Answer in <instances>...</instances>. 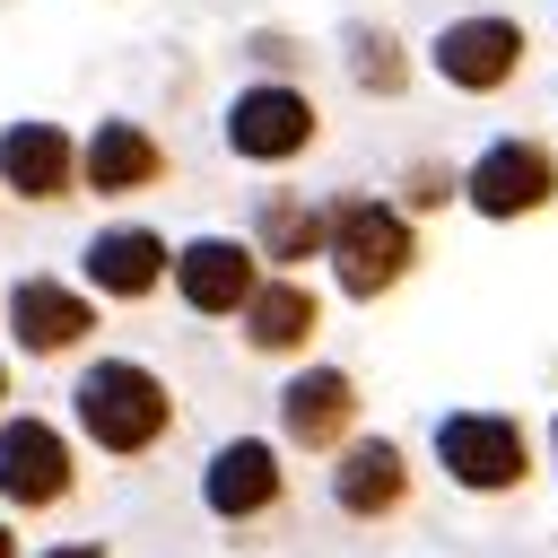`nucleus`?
<instances>
[{"label":"nucleus","instance_id":"nucleus-19","mask_svg":"<svg viewBox=\"0 0 558 558\" xmlns=\"http://www.w3.org/2000/svg\"><path fill=\"white\" fill-rule=\"evenodd\" d=\"M445 192H453V174H436V166H418V174H410V201H418V209H436Z\"/></svg>","mask_w":558,"mask_h":558},{"label":"nucleus","instance_id":"nucleus-2","mask_svg":"<svg viewBox=\"0 0 558 558\" xmlns=\"http://www.w3.org/2000/svg\"><path fill=\"white\" fill-rule=\"evenodd\" d=\"M323 253H331L349 296H375V288H392L410 270V218L384 209V201H340L323 218Z\"/></svg>","mask_w":558,"mask_h":558},{"label":"nucleus","instance_id":"nucleus-11","mask_svg":"<svg viewBox=\"0 0 558 558\" xmlns=\"http://www.w3.org/2000/svg\"><path fill=\"white\" fill-rule=\"evenodd\" d=\"M9 323H17V340H26L35 357H52V349H70V340H87V331H96L87 296H78V288H61V279H17Z\"/></svg>","mask_w":558,"mask_h":558},{"label":"nucleus","instance_id":"nucleus-8","mask_svg":"<svg viewBox=\"0 0 558 558\" xmlns=\"http://www.w3.org/2000/svg\"><path fill=\"white\" fill-rule=\"evenodd\" d=\"M174 288H183V305H192V314H235V305H244V288H253V253H244V244H227V235H201V244H183V253H174Z\"/></svg>","mask_w":558,"mask_h":558},{"label":"nucleus","instance_id":"nucleus-14","mask_svg":"<svg viewBox=\"0 0 558 558\" xmlns=\"http://www.w3.org/2000/svg\"><path fill=\"white\" fill-rule=\"evenodd\" d=\"M349 410H357V392H349L340 366H314V375H296V384L279 392V427H288L296 445H331V436L349 427Z\"/></svg>","mask_w":558,"mask_h":558},{"label":"nucleus","instance_id":"nucleus-22","mask_svg":"<svg viewBox=\"0 0 558 558\" xmlns=\"http://www.w3.org/2000/svg\"><path fill=\"white\" fill-rule=\"evenodd\" d=\"M0 392H9V375H0Z\"/></svg>","mask_w":558,"mask_h":558},{"label":"nucleus","instance_id":"nucleus-1","mask_svg":"<svg viewBox=\"0 0 558 558\" xmlns=\"http://www.w3.org/2000/svg\"><path fill=\"white\" fill-rule=\"evenodd\" d=\"M166 418H174V401H166V384H157L148 366L105 357V366L78 375V427H87L105 453H148V445L166 436Z\"/></svg>","mask_w":558,"mask_h":558},{"label":"nucleus","instance_id":"nucleus-3","mask_svg":"<svg viewBox=\"0 0 558 558\" xmlns=\"http://www.w3.org/2000/svg\"><path fill=\"white\" fill-rule=\"evenodd\" d=\"M453 192H471L480 218H532V209L558 192V157H549L541 140H497Z\"/></svg>","mask_w":558,"mask_h":558},{"label":"nucleus","instance_id":"nucleus-10","mask_svg":"<svg viewBox=\"0 0 558 558\" xmlns=\"http://www.w3.org/2000/svg\"><path fill=\"white\" fill-rule=\"evenodd\" d=\"M70 174H78V157H70V140H61L52 122H9V140H0V183H9V192L61 201Z\"/></svg>","mask_w":558,"mask_h":558},{"label":"nucleus","instance_id":"nucleus-20","mask_svg":"<svg viewBox=\"0 0 558 558\" xmlns=\"http://www.w3.org/2000/svg\"><path fill=\"white\" fill-rule=\"evenodd\" d=\"M52 558H105V549H96V541H78V549H52Z\"/></svg>","mask_w":558,"mask_h":558},{"label":"nucleus","instance_id":"nucleus-18","mask_svg":"<svg viewBox=\"0 0 558 558\" xmlns=\"http://www.w3.org/2000/svg\"><path fill=\"white\" fill-rule=\"evenodd\" d=\"M349 70H357V87H384V96L401 87V52H392L384 35H357V61H349Z\"/></svg>","mask_w":558,"mask_h":558},{"label":"nucleus","instance_id":"nucleus-4","mask_svg":"<svg viewBox=\"0 0 558 558\" xmlns=\"http://www.w3.org/2000/svg\"><path fill=\"white\" fill-rule=\"evenodd\" d=\"M436 453H445V471H453L462 488H480V497H497V488L523 480V427H514V418H488V410L436 418Z\"/></svg>","mask_w":558,"mask_h":558},{"label":"nucleus","instance_id":"nucleus-5","mask_svg":"<svg viewBox=\"0 0 558 558\" xmlns=\"http://www.w3.org/2000/svg\"><path fill=\"white\" fill-rule=\"evenodd\" d=\"M514 61H523V26H514V17H453V26L436 35V70H445V87L488 96V87L514 78Z\"/></svg>","mask_w":558,"mask_h":558},{"label":"nucleus","instance_id":"nucleus-12","mask_svg":"<svg viewBox=\"0 0 558 558\" xmlns=\"http://www.w3.org/2000/svg\"><path fill=\"white\" fill-rule=\"evenodd\" d=\"M78 174H87L96 192H140V183L166 174V148H157L140 122H96V140L78 148Z\"/></svg>","mask_w":558,"mask_h":558},{"label":"nucleus","instance_id":"nucleus-17","mask_svg":"<svg viewBox=\"0 0 558 558\" xmlns=\"http://www.w3.org/2000/svg\"><path fill=\"white\" fill-rule=\"evenodd\" d=\"M262 253H270V262L323 253V209H305V201H262Z\"/></svg>","mask_w":558,"mask_h":558},{"label":"nucleus","instance_id":"nucleus-13","mask_svg":"<svg viewBox=\"0 0 558 558\" xmlns=\"http://www.w3.org/2000/svg\"><path fill=\"white\" fill-rule=\"evenodd\" d=\"M401 488H410V471H401V445H384V436L349 445V453H340V471H331L340 514H392V506H401Z\"/></svg>","mask_w":558,"mask_h":558},{"label":"nucleus","instance_id":"nucleus-9","mask_svg":"<svg viewBox=\"0 0 558 558\" xmlns=\"http://www.w3.org/2000/svg\"><path fill=\"white\" fill-rule=\"evenodd\" d=\"M201 497H209V514H262L270 497H279V453L262 445V436H235V445H218L209 453V480H201Z\"/></svg>","mask_w":558,"mask_h":558},{"label":"nucleus","instance_id":"nucleus-7","mask_svg":"<svg viewBox=\"0 0 558 558\" xmlns=\"http://www.w3.org/2000/svg\"><path fill=\"white\" fill-rule=\"evenodd\" d=\"M0 497L9 506H52L70 497V445L44 418H9L0 427Z\"/></svg>","mask_w":558,"mask_h":558},{"label":"nucleus","instance_id":"nucleus-6","mask_svg":"<svg viewBox=\"0 0 558 558\" xmlns=\"http://www.w3.org/2000/svg\"><path fill=\"white\" fill-rule=\"evenodd\" d=\"M305 140H314V105H305L296 87H244V96L227 105V148H235V157L279 166V157H296Z\"/></svg>","mask_w":558,"mask_h":558},{"label":"nucleus","instance_id":"nucleus-21","mask_svg":"<svg viewBox=\"0 0 558 558\" xmlns=\"http://www.w3.org/2000/svg\"><path fill=\"white\" fill-rule=\"evenodd\" d=\"M0 558H9V532H0Z\"/></svg>","mask_w":558,"mask_h":558},{"label":"nucleus","instance_id":"nucleus-16","mask_svg":"<svg viewBox=\"0 0 558 558\" xmlns=\"http://www.w3.org/2000/svg\"><path fill=\"white\" fill-rule=\"evenodd\" d=\"M244 331H253V349H305V340H314V296H305V279H253V288H244Z\"/></svg>","mask_w":558,"mask_h":558},{"label":"nucleus","instance_id":"nucleus-15","mask_svg":"<svg viewBox=\"0 0 558 558\" xmlns=\"http://www.w3.org/2000/svg\"><path fill=\"white\" fill-rule=\"evenodd\" d=\"M87 279H96L105 296H148V288L166 279V244H157L148 227H113V235L87 244Z\"/></svg>","mask_w":558,"mask_h":558}]
</instances>
